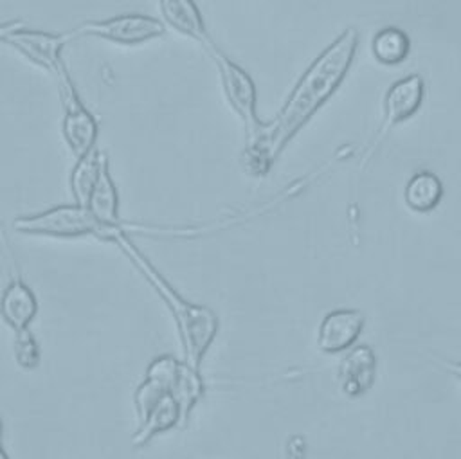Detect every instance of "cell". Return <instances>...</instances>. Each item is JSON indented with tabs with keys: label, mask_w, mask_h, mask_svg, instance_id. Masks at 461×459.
<instances>
[{
	"label": "cell",
	"mask_w": 461,
	"mask_h": 459,
	"mask_svg": "<svg viewBox=\"0 0 461 459\" xmlns=\"http://www.w3.org/2000/svg\"><path fill=\"white\" fill-rule=\"evenodd\" d=\"M357 47L358 32L349 27L303 72L279 113L261 124L258 133L247 140V160L252 173H267L285 146L337 92L355 59Z\"/></svg>",
	"instance_id": "cell-1"
},
{
	"label": "cell",
	"mask_w": 461,
	"mask_h": 459,
	"mask_svg": "<svg viewBox=\"0 0 461 459\" xmlns=\"http://www.w3.org/2000/svg\"><path fill=\"white\" fill-rule=\"evenodd\" d=\"M106 239L113 241L128 256V259L140 270V274L149 281V284L166 302L171 315L175 317L185 351V362L200 371L203 356L218 335V315L211 308L194 304L182 297L160 274V270L146 257V254L130 239L121 225L112 229Z\"/></svg>",
	"instance_id": "cell-2"
},
{
	"label": "cell",
	"mask_w": 461,
	"mask_h": 459,
	"mask_svg": "<svg viewBox=\"0 0 461 459\" xmlns=\"http://www.w3.org/2000/svg\"><path fill=\"white\" fill-rule=\"evenodd\" d=\"M16 232L50 236V238H77V236H99L108 238L110 230L104 227L88 207L72 203L58 205L43 212L18 216L13 221Z\"/></svg>",
	"instance_id": "cell-3"
},
{
	"label": "cell",
	"mask_w": 461,
	"mask_h": 459,
	"mask_svg": "<svg viewBox=\"0 0 461 459\" xmlns=\"http://www.w3.org/2000/svg\"><path fill=\"white\" fill-rule=\"evenodd\" d=\"M135 409L140 427L133 437L135 446H142L155 436L173 428L180 419H185V409L180 400L164 383L148 378L135 391Z\"/></svg>",
	"instance_id": "cell-4"
},
{
	"label": "cell",
	"mask_w": 461,
	"mask_h": 459,
	"mask_svg": "<svg viewBox=\"0 0 461 459\" xmlns=\"http://www.w3.org/2000/svg\"><path fill=\"white\" fill-rule=\"evenodd\" d=\"M58 81L61 108H63V137L70 148V151L76 155V158L90 153L95 149L97 135H99V124L95 117L90 113V110L81 101L72 77L68 74L67 65L54 76Z\"/></svg>",
	"instance_id": "cell-5"
},
{
	"label": "cell",
	"mask_w": 461,
	"mask_h": 459,
	"mask_svg": "<svg viewBox=\"0 0 461 459\" xmlns=\"http://www.w3.org/2000/svg\"><path fill=\"white\" fill-rule=\"evenodd\" d=\"M207 54L212 58L214 65L218 67L225 97L230 108L241 119L247 131V140L252 139L263 124L259 122V117H258V94H256V85L252 77L245 68H241L223 50H220L216 43L207 49Z\"/></svg>",
	"instance_id": "cell-6"
},
{
	"label": "cell",
	"mask_w": 461,
	"mask_h": 459,
	"mask_svg": "<svg viewBox=\"0 0 461 459\" xmlns=\"http://www.w3.org/2000/svg\"><path fill=\"white\" fill-rule=\"evenodd\" d=\"M74 38L76 36L72 31L56 34V32L29 29L22 23H13V25L5 23L0 29V40L5 45L13 47L22 56H25L31 63L45 68L54 76L65 67L61 50Z\"/></svg>",
	"instance_id": "cell-7"
},
{
	"label": "cell",
	"mask_w": 461,
	"mask_h": 459,
	"mask_svg": "<svg viewBox=\"0 0 461 459\" xmlns=\"http://www.w3.org/2000/svg\"><path fill=\"white\" fill-rule=\"evenodd\" d=\"M72 32L76 38L92 36L117 45H140L162 38L166 34V25L153 16L130 13L104 20H88L77 25Z\"/></svg>",
	"instance_id": "cell-8"
},
{
	"label": "cell",
	"mask_w": 461,
	"mask_h": 459,
	"mask_svg": "<svg viewBox=\"0 0 461 459\" xmlns=\"http://www.w3.org/2000/svg\"><path fill=\"white\" fill-rule=\"evenodd\" d=\"M364 313L360 310H333L324 315L317 329V347L324 353L348 351L364 329Z\"/></svg>",
	"instance_id": "cell-9"
},
{
	"label": "cell",
	"mask_w": 461,
	"mask_h": 459,
	"mask_svg": "<svg viewBox=\"0 0 461 459\" xmlns=\"http://www.w3.org/2000/svg\"><path fill=\"white\" fill-rule=\"evenodd\" d=\"M423 81L416 74L407 76L389 86L384 97V122L375 140V146L380 142V139L385 135L389 128L407 121L420 110L423 101Z\"/></svg>",
	"instance_id": "cell-10"
},
{
	"label": "cell",
	"mask_w": 461,
	"mask_h": 459,
	"mask_svg": "<svg viewBox=\"0 0 461 459\" xmlns=\"http://www.w3.org/2000/svg\"><path fill=\"white\" fill-rule=\"evenodd\" d=\"M158 11L167 27L196 41L205 50L214 45L200 7L194 0H158Z\"/></svg>",
	"instance_id": "cell-11"
},
{
	"label": "cell",
	"mask_w": 461,
	"mask_h": 459,
	"mask_svg": "<svg viewBox=\"0 0 461 459\" xmlns=\"http://www.w3.org/2000/svg\"><path fill=\"white\" fill-rule=\"evenodd\" d=\"M376 376V356L366 344L346 353L339 365V385L346 396L357 398L371 389Z\"/></svg>",
	"instance_id": "cell-12"
},
{
	"label": "cell",
	"mask_w": 461,
	"mask_h": 459,
	"mask_svg": "<svg viewBox=\"0 0 461 459\" xmlns=\"http://www.w3.org/2000/svg\"><path fill=\"white\" fill-rule=\"evenodd\" d=\"M38 311V301L32 290L20 279L13 281L2 295V317L14 329L29 328Z\"/></svg>",
	"instance_id": "cell-13"
},
{
	"label": "cell",
	"mask_w": 461,
	"mask_h": 459,
	"mask_svg": "<svg viewBox=\"0 0 461 459\" xmlns=\"http://www.w3.org/2000/svg\"><path fill=\"white\" fill-rule=\"evenodd\" d=\"M92 214L108 229L119 227V196L115 184L112 180L110 169H108V158L104 160L97 184L90 194L88 205Z\"/></svg>",
	"instance_id": "cell-14"
},
{
	"label": "cell",
	"mask_w": 461,
	"mask_h": 459,
	"mask_svg": "<svg viewBox=\"0 0 461 459\" xmlns=\"http://www.w3.org/2000/svg\"><path fill=\"white\" fill-rule=\"evenodd\" d=\"M104 160H106V155L97 148L77 158L70 175V191L76 203L85 207L88 205L90 194L97 184Z\"/></svg>",
	"instance_id": "cell-15"
},
{
	"label": "cell",
	"mask_w": 461,
	"mask_h": 459,
	"mask_svg": "<svg viewBox=\"0 0 461 459\" xmlns=\"http://www.w3.org/2000/svg\"><path fill=\"white\" fill-rule=\"evenodd\" d=\"M405 203L416 212H429L438 207L443 196V185L434 173L420 171L405 185Z\"/></svg>",
	"instance_id": "cell-16"
},
{
	"label": "cell",
	"mask_w": 461,
	"mask_h": 459,
	"mask_svg": "<svg viewBox=\"0 0 461 459\" xmlns=\"http://www.w3.org/2000/svg\"><path fill=\"white\" fill-rule=\"evenodd\" d=\"M411 50L409 36L398 27H384L380 29L371 41V52L376 61L384 65H398L402 63Z\"/></svg>",
	"instance_id": "cell-17"
},
{
	"label": "cell",
	"mask_w": 461,
	"mask_h": 459,
	"mask_svg": "<svg viewBox=\"0 0 461 459\" xmlns=\"http://www.w3.org/2000/svg\"><path fill=\"white\" fill-rule=\"evenodd\" d=\"M13 353L16 362L23 369H34L40 364V346L29 328L14 331V340H13Z\"/></svg>",
	"instance_id": "cell-18"
},
{
	"label": "cell",
	"mask_w": 461,
	"mask_h": 459,
	"mask_svg": "<svg viewBox=\"0 0 461 459\" xmlns=\"http://www.w3.org/2000/svg\"><path fill=\"white\" fill-rule=\"evenodd\" d=\"M438 364L441 367H445L448 373H452L459 382H461V362H445V360H438Z\"/></svg>",
	"instance_id": "cell-19"
}]
</instances>
